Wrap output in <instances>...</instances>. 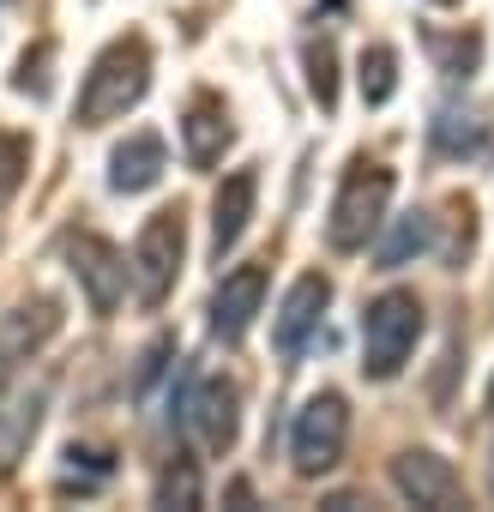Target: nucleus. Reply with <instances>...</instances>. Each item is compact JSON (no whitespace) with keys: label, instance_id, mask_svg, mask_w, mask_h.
<instances>
[{"label":"nucleus","instance_id":"obj_1","mask_svg":"<svg viewBox=\"0 0 494 512\" xmlns=\"http://www.w3.org/2000/svg\"><path fill=\"white\" fill-rule=\"evenodd\" d=\"M145 85H151V49H145V37H115V43L91 61V73H85V85H79V127H109V121H121L127 109H139Z\"/></svg>","mask_w":494,"mask_h":512},{"label":"nucleus","instance_id":"obj_2","mask_svg":"<svg viewBox=\"0 0 494 512\" xmlns=\"http://www.w3.org/2000/svg\"><path fill=\"white\" fill-rule=\"evenodd\" d=\"M416 338H422V302L410 290H386L380 302H368V314H362V368H368V380L404 374Z\"/></svg>","mask_w":494,"mask_h":512},{"label":"nucleus","instance_id":"obj_3","mask_svg":"<svg viewBox=\"0 0 494 512\" xmlns=\"http://www.w3.org/2000/svg\"><path fill=\"white\" fill-rule=\"evenodd\" d=\"M386 199H392V169H380V163H350V175H344V187H338V199H332V223H326L332 247H338V253L368 247V241L380 235V223H386Z\"/></svg>","mask_w":494,"mask_h":512},{"label":"nucleus","instance_id":"obj_4","mask_svg":"<svg viewBox=\"0 0 494 512\" xmlns=\"http://www.w3.org/2000/svg\"><path fill=\"white\" fill-rule=\"evenodd\" d=\"M181 260H187V223H181V211H151L145 229H139V241H133V290H139V302L157 308L175 290Z\"/></svg>","mask_w":494,"mask_h":512},{"label":"nucleus","instance_id":"obj_5","mask_svg":"<svg viewBox=\"0 0 494 512\" xmlns=\"http://www.w3.org/2000/svg\"><path fill=\"white\" fill-rule=\"evenodd\" d=\"M344 440H350V410L338 392H314L302 410H296V428H290V458L302 476H326L338 458H344Z\"/></svg>","mask_w":494,"mask_h":512},{"label":"nucleus","instance_id":"obj_6","mask_svg":"<svg viewBox=\"0 0 494 512\" xmlns=\"http://www.w3.org/2000/svg\"><path fill=\"white\" fill-rule=\"evenodd\" d=\"M67 266H73V278H79L91 314H115V308H121V290H127V272H133V266L121 260L103 235H73V241H67Z\"/></svg>","mask_w":494,"mask_h":512},{"label":"nucleus","instance_id":"obj_7","mask_svg":"<svg viewBox=\"0 0 494 512\" xmlns=\"http://www.w3.org/2000/svg\"><path fill=\"white\" fill-rule=\"evenodd\" d=\"M187 422L199 434L205 452H229L235 446V428H241V398L229 380H205L193 398H187Z\"/></svg>","mask_w":494,"mask_h":512},{"label":"nucleus","instance_id":"obj_8","mask_svg":"<svg viewBox=\"0 0 494 512\" xmlns=\"http://www.w3.org/2000/svg\"><path fill=\"white\" fill-rule=\"evenodd\" d=\"M392 488L404 494V500H416V506H458V470L440 458V452H404L398 464H392Z\"/></svg>","mask_w":494,"mask_h":512},{"label":"nucleus","instance_id":"obj_9","mask_svg":"<svg viewBox=\"0 0 494 512\" xmlns=\"http://www.w3.org/2000/svg\"><path fill=\"white\" fill-rule=\"evenodd\" d=\"M260 302H266V272H260V266H241V272H229V278L217 284V296H211V332L235 344L247 326H254Z\"/></svg>","mask_w":494,"mask_h":512},{"label":"nucleus","instance_id":"obj_10","mask_svg":"<svg viewBox=\"0 0 494 512\" xmlns=\"http://www.w3.org/2000/svg\"><path fill=\"white\" fill-rule=\"evenodd\" d=\"M254 199H260V175H254V169L223 175V187H217V199H211V253H217V260L241 241L247 217H254Z\"/></svg>","mask_w":494,"mask_h":512},{"label":"nucleus","instance_id":"obj_11","mask_svg":"<svg viewBox=\"0 0 494 512\" xmlns=\"http://www.w3.org/2000/svg\"><path fill=\"white\" fill-rule=\"evenodd\" d=\"M229 139H235L229 109H223L211 91H199V97L187 103V115H181V145H187V163L211 169V163L223 157V145H229Z\"/></svg>","mask_w":494,"mask_h":512},{"label":"nucleus","instance_id":"obj_12","mask_svg":"<svg viewBox=\"0 0 494 512\" xmlns=\"http://www.w3.org/2000/svg\"><path fill=\"white\" fill-rule=\"evenodd\" d=\"M326 302H332V284L326 278H296L290 284V296H284V314H278V326H272V338H278V350L284 356H296L302 344H308V332L320 326V314H326Z\"/></svg>","mask_w":494,"mask_h":512},{"label":"nucleus","instance_id":"obj_13","mask_svg":"<svg viewBox=\"0 0 494 512\" xmlns=\"http://www.w3.org/2000/svg\"><path fill=\"white\" fill-rule=\"evenodd\" d=\"M163 181V139L157 133H133L109 151V187L115 193H145Z\"/></svg>","mask_w":494,"mask_h":512},{"label":"nucleus","instance_id":"obj_14","mask_svg":"<svg viewBox=\"0 0 494 512\" xmlns=\"http://www.w3.org/2000/svg\"><path fill=\"white\" fill-rule=\"evenodd\" d=\"M434 145H440L446 157H482V151H488V127H482V115H470V109H440V115H434Z\"/></svg>","mask_w":494,"mask_h":512},{"label":"nucleus","instance_id":"obj_15","mask_svg":"<svg viewBox=\"0 0 494 512\" xmlns=\"http://www.w3.org/2000/svg\"><path fill=\"white\" fill-rule=\"evenodd\" d=\"M428 247H434V217H428V211H410V217H398L392 235L380 241V266L398 272V266H410L416 253H428Z\"/></svg>","mask_w":494,"mask_h":512},{"label":"nucleus","instance_id":"obj_16","mask_svg":"<svg viewBox=\"0 0 494 512\" xmlns=\"http://www.w3.org/2000/svg\"><path fill=\"white\" fill-rule=\"evenodd\" d=\"M362 103H392V91H398V55L386 49V43H374V49H362Z\"/></svg>","mask_w":494,"mask_h":512},{"label":"nucleus","instance_id":"obj_17","mask_svg":"<svg viewBox=\"0 0 494 512\" xmlns=\"http://www.w3.org/2000/svg\"><path fill=\"white\" fill-rule=\"evenodd\" d=\"M428 49H434L440 73H452V79L476 73V61H482V37H440V31H428Z\"/></svg>","mask_w":494,"mask_h":512},{"label":"nucleus","instance_id":"obj_18","mask_svg":"<svg viewBox=\"0 0 494 512\" xmlns=\"http://www.w3.org/2000/svg\"><path fill=\"white\" fill-rule=\"evenodd\" d=\"M19 181H25V139L0 133V199H13Z\"/></svg>","mask_w":494,"mask_h":512},{"label":"nucleus","instance_id":"obj_19","mask_svg":"<svg viewBox=\"0 0 494 512\" xmlns=\"http://www.w3.org/2000/svg\"><path fill=\"white\" fill-rule=\"evenodd\" d=\"M308 85H314V97H320V109H332V97H338V85H332V49L320 43V49H308Z\"/></svg>","mask_w":494,"mask_h":512},{"label":"nucleus","instance_id":"obj_20","mask_svg":"<svg viewBox=\"0 0 494 512\" xmlns=\"http://www.w3.org/2000/svg\"><path fill=\"white\" fill-rule=\"evenodd\" d=\"M157 500H181V506H193V500H199V476H193V464H181V470H163V482H157Z\"/></svg>","mask_w":494,"mask_h":512},{"label":"nucleus","instance_id":"obj_21","mask_svg":"<svg viewBox=\"0 0 494 512\" xmlns=\"http://www.w3.org/2000/svg\"><path fill=\"white\" fill-rule=\"evenodd\" d=\"M488 410H494V386H488Z\"/></svg>","mask_w":494,"mask_h":512},{"label":"nucleus","instance_id":"obj_22","mask_svg":"<svg viewBox=\"0 0 494 512\" xmlns=\"http://www.w3.org/2000/svg\"><path fill=\"white\" fill-rule=\"evenodd\" d=\"M488 494H494V470H488Z\"/></svg>","mask_w":494,"mask_h":512},{"label":"nucleus","instance_id":"obj_23","mask_svg":"<svg viewBox=\"0 0 494 512\" xmlns=\"http://www.w3.org/2000/svg\"><path fill=\"white\" fill-rule=\"evenodd\" d=\"M440 7H452V0H440Z\"/></svg>","mask_w":494,"mask_h":512}]
</instances>
